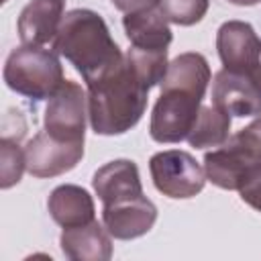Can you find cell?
Wrapping results in <instances>:
<instances>
[{
    "label": "cell",
    "mask_w": 261,
    "mask_h": 261,
    "mask_svg": "<svg viewBox=\"0 0 261 261\" xmlns=\"http://www.w3.org/2000/svg\"><path fill=\"white\" fill-rule=\"evenodd\" d=\"M210 0H159L157 8L161 14L179 27H192L200 22L208 12Z\"/></svg>",
    "instance_id": "44dd1931"
},
{
    "label": "cell",
    "mask_w": 261,
    "mask_h": 261,
    "mask_svg": "<svg viewBox=\"0 0 261 261\" xmlns=\"http://www.w3.org/2000/svg\"><path fill=\"white\" fill-rule=\"evenodd\" d=\"M2 2H8V0H2Z\"/></svg>",
    "instance_id": "484cf974"
},
{
    "label": "cell",
    "mask_w": 261,
    "mask_h": 261,
    "mask_svg": "<svg viewBox=\"0 0 261 261\" xmlns=\"http://www.w3.org/2000/svg\"><path fill=\"white\" fill-rule=\"evenodd\" d=\"M157 220V206L145 196H133L104 204L102 224L110 237L118 241H130L147 234Z\"/></svg>",
    "instance_id": "30bf717a"
},
{
    "label": "cell",
    "mask_w": 261,
    "mask_h": 261,
    "mask_svg": "<svg viewBox=\"0 0 261 261\" xmlns=\"http://www.w3.org/2000/svg\"><path fill=\"white\" fill-rule=\"evenodd\" d=\"M261 165V137L245 126L230 135L222 145L204 155L206 179L216 188L237 190L245 184L249 173Z\"/></svg>",
    "instance_id": "277c9868"
},
{
    "label": "cell",
    "mask_w": 261,
    "mask_h": 261,
    "mask_svg": "<svg viewBox=\"0 0 261 261\" xmlns=\"http://www.w3.org/2000/svg\"><path fill=\"white\" fill-rule=\"evenodd\" d=\"M63 16V0H31L16 22L20 43L35 47L53 43Z\"/></svg>",
    "instance_id": "7c38bea8"
},
{
    "label": "cell",
    "mask_w": 261,
    "mask_h": 261,
    "mask_svg": "<svg viewBox=\"0 0 261 261\" xmlns=\"http://www.w3.org/2000/svg\"><path fill=\"white\" fill-rule=\"evenodd\" d=\"M210 80H212V71L206 57L202 53L188 51L169 61L161 88H181V90H192L204 96Z\"/></svg>",
    "instance_id": "e0dca14e"
},
{
    "label": "cell",
    "mask_w": 261,
    "mask_h": 261,
    "mask_svg": "<svg viewBox=\"0 0 261 261\" xmlns=\"http://www.w3.org/2000/svg\"><path fill=\"white\" fill-rule=\"evenodd\" d=\"M216 49L222 69L251 77L261 63V39L245 20H226L216 33Z\"/></svg>",
    "instance_id": "ba28073f"
},
{
    "label": "cell",
    "mask_w": 261,
    "mask_h": 261,
    "mask_svg": "<svg viewBox=\"0 0 261 261\" xmlns=\"http://www.w3.org/2000/svg\"><path fill=\"white\" fill-rule=\"evenodd\" d=\"M88 86V120L96 135L114 137L130 130L145 114L149 86L128 63L126 55Z\"/></svg>",
    "instance_id": "6da1fadb"
},
{
    "label": "cell",
    "mask_w": 261,
    "mask_h": 261,
    "mask_svg": "<svg viewBox=\"0 0 261 261\" xmlns=\"http://www.w3.org/2000/svg\"><path fill=\"white\" fill-rule=\"evenodd\" d=\"M122 27H124V33H126L130 45L139 47V49H147V51L167 49L173 39L169 20L161 14L159 8L124 14Z\"/></svg>",
    "instance_id": "2e32d148"
},
{
    "label": "cell",
    "mask_w": 261,
    "mask_h": 261,
    "mask_svg": "<svg viewBox=\"0 0 261 261\" xmlns=\"http://www.w3.org/2000/svg\"><path fill=\"white\" fill-rule=\"evenodd\" d=\"M47 208L51 218L63 228L82 226L96 220V206L90 192L75 184L57 186L49 194Z\"/></svg>",
    "instance_id": "9a60e30c"
},
{
    "label": "cell",
    "mask_w": 261,
    "mask_h": 261,
    "mask_svg": "<svg viewBox=\"0 0 261 261\" xmlns=\"http://www.w3.org/2000/svg\"><path fill=\"white\" fill-rule=\"evenodd\" d=\"M27 169L24 149L18 147V141L2 137L0 141V188L8 190L20 181L22 171Z\"/></svg>",
    "instance_id": "ffe728a7"
},
{
    "label": "cell",
    "mask_w": 261,
    "mask_h": 261,
    "mask_svg": "<svg viewBox=\"0 0 261 261\" xmlns=\"http://www.w3.org/2000/svg\"><path fill=\"white\" fill-rule=\"evenodd\" d=\"M2 77L12 92L31 100H49L65 82L57 53L35 45L12 49L4 61Z\"/></svg>",
    "instance_id": "3957f363"
},
{
    "label": "cell",
    "mask_w": 261,
    "mask_h": 261,
    "mask_svg": "<svg viewBox=\"0 0 261 261\" xmlns=\"http://www.w3.org/2000/svg\"><path fill=\"white\" fill-rule=\"evenodd\" d=\"M239 194L245 204H249L251 208L261 212V165L249 173L245 184L239 188Z\"/></svg>",
    "instance_id": "7402d4cb"
},
{
    "label": "cell",
    "mask_w": 261,
    "mask_h": 261,
    "mask_svg": "<svg viewBox=\"0 0 261 261\" xmlns=\"http://www.w3.org/2000/svg\"><path fill=\"white\" fill-rule=\"evenodd\" d=\"M114 4V8H118L124 14L130 12H141V10H149V8H157L159 0H110Z\"/></svg>",
    "instance_id": "603a6c76"
},
{
    "label": "cell",
    "mask_w": 261,
    "mask_h": 261,
    "mask_svg": "<svg viewBox=\"0 0 261 261\" xmlns=\"http://www.w3.org/2000/svg\"><path fill=\"white\" fill-rule=\"evenodd\" d=\"M230 4H237V6H255L259 4L261 0H228Z\"/></svg>",
    "instance_id": "cb8c5ba5"
},
{
    "label": "cell",
    "mask_w": 261,
    "mask_h": 261,
    "mask_svg": "<svg viewBox=\"0 0 261 261\" xmlns=\"http://www.w3.org/2000/svg\"><path fill=\"white\" fill-rule=\"evenodd\" d=\"M92 186H94L96 196L102 200V204H110L116 200L143 194L139 167L130 159H114L102 165L94 173Z\"/></svg>",
    "instance_id": "5bb4252c"
},
{
    "label": "cell",
    "mask_w": 261,
    "mask_h": 261,
    "mask_svg": "<svg viewBox=\"0 0 261 261\" xmlns=\"http://www.w3.org/2000/svg\"><path fill=\"white\" fill-rule=\"evenodd\" d=\"M212 104L230 116L261 114V92L243 75L220 69L212 80Z\"/></svg>",
    "instance_id": "8fae6325"
},
{
    "label": "cell",
    "mask_w": 261,
    "mask_h": 261,
    "mask_svg": "<svg viewBox=\"0 0 261 261\" xmlns=\"http://www.w3.org/2000/svg\"><path fill=\"white\" fill-rule=\"evenodd\" d=\"M86 118L88 94L77 82L65 80L47 102L43 130H47L57 141L80 143L86 139Z\"/></svg>",
    "instance_id": "52a82bcc"
},
{
    "label": "cell",
    "mask_w": 261,
    "mask_h": 261,
    "mask_svg": "<svg viewBox=\"0 0 261 261\" xmlns=\"http://www.w3.org/2000/svg\"><path fill=\"white\" fill-rule=\"evenodd\" d=\"M53 51L65 57L82 73L86 84L98 80L124 59L104 18L90 8L65 12L53 41Z\"/></svg>",
    "instance_id": "7a4b0ae2"
},
{
    "label": "cell",
    "mask_w": 261,
    "mask_h": 261,
    "mask_svg": "<svg viewBox=\"0 0 261 261\" xmlns=\"http://www.w3.org/2000/svg\"><path fill=\"white\" fill-rule=\"evenodd\" d=\"M230 137V114L218 106H200L198 118L188 135V143L194 149L218 147Z\"/></svg>",
    "instance_id": "ac0fdd59"
},
{
    "label": "cell",
    "mask_w": 261,
    "mask_h": 261,
    "mask_svg": "<svg viewBox=\"0 0 261 261\" xmlns=\"http://www.w3.org/2000/svg\"><path fill=\"white\" fill-rule=\"evenodd\" d=\"M84 157V141L67 143L53 139L47 130H39L24 147L27 171L33 177H55L71 171Z\"/></svg>",
    "instance_id": "9c48e42d"
},
{
    "label": "cell",
    "mask_w": 261,
    "mask_h": 261,
    "mask_svg": "<svg viewBox=\"0 0 261 261\" xmlns=\"http://www.w3.org/2000/svg\"><path fill=\"white\" fill-rule=\"evenodd\" d=\"M128 63L133 65V69L139 73V77L149 86V88H155L163 82L165 73H167V67H169V61H167V49H161V51H147V49H139V47H133L124 53Z\"/></svg>",
    "instance_id": "d6986e66"
},
{
    "label": "cell",
    "mask_w": 261,
    "mask_h": 261,
    "mask_svg": "<svg viewBox=\"0 0 261 261\" xmlns=\"http://www.w3.org/2000/svg\"><path fill=\"white\" fill-rule=\"evenodd\" d=\"M249 126H251V128H253V130H255V133L261 137V114H259V116H257V118H255V120H253Z\"/></svg>",
    "instance_id": "d4e9b609"
},
{
    "label": "cell",
    "mask_w": 261,
    "mask_h": 261,
    "mask_svg": "<svg viewBox=\"0 0 261 261\" xmlns=\"http://www.w3.org/2000/svg\"><path fill=\"white\" fill-rule=\"evenodd\" d=\"M59 245L63 255L71 261H108L112 257L110 232L98 220L63 228Z\"/></svg>",
    "instance_id": "4fadbf2b"
},
{
    "label": "cell",
    "mask_w": 261,
    "mask_h": 261,
    "mask_svg": "<svg viewBox=\"0 0 261 261\" xmlns=\"http://www.w3.org/2000/svg\"><path fill=\"white\" fill-rule=\"evenodd\" d=\"M149 171L155 188L173 200L194 198L204 190V167L181 149L159 151L149 159Z\"/></svg>",
    "instance_id": "8992f818"
},
{
    "label": "cell",
    "mask_w": 261,
    "mask_h": 261,
    "mask_svg": "<svg viewBox=\"0 0 261 261\" xmlns=\"http://www.w3.org/2000/svg\"><path fill=\"white\" fill-rule=\"evenodd\" d=\"M202 94L181 88H161L149 120V135L157 143H181L188 139L200 106Z\"/></svg>",
    "instance_id": "5b68a950"
}]
</instances>
